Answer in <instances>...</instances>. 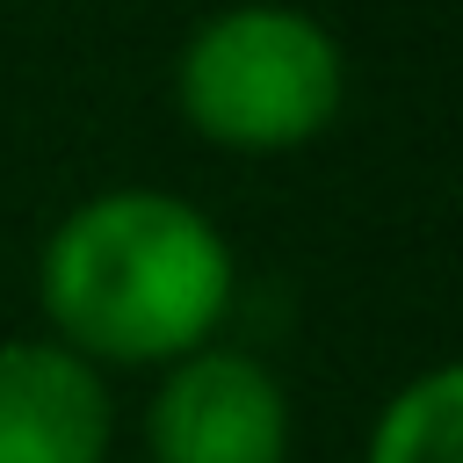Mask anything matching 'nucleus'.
Segmentation results:
<instances>
[{
  "mask_svg": "<svg viewBox=\"0 0 463 463\" xmlns=\"http://www.w3.org/2000/svg\"><path fill=\"white\" fill-rule=\"evenodd\" d=\"M36 297L87 362H181L232 311V246L166 188H109L51 232Z\"/></svg>",
  "mask_w": 463,
  "mask_h": 463,
  "instance_id": "obj_1",
  "label": "nucleus"
},
{
  "mask_svg": "<svg viewBox=\"0 0 463 463\" xmlns=\"http://www.w3.org/2000/svg\"><path fill=\"white\" fill-rule=\"evenodd\" d=\"M369 463H463V376L427 369L405 383L369 434Z\"/></svg>",
  "mask_w": 463,
  "mask_h": 463,
  "instance_id": "obj_5",
  "label": "nucleus"
},
{
  "mask_svg": "<svg viewBox=\"0 0 463 463\" xmlns=\"http://www.w3.org/2000/svg\"><path fill=\"white\" fill-rule=\"evenodd\" d=\"M145 449L152 463H289V391L239 347H195L166 362Z\"/></svg>",
  "mask_w": 463,
  "mask_h": 463,
  "instance_id": "obj_3",
  "label": "nucleus"
},
{
  "mask_svg": "<svg viewBox=\"0 0 463 463\" xmlns=\"http://www.w3.org/2000/svg\"><path fill=\"white\" fill-rule=\"evenodd\" d=\"M109 383L58 340L0 347V463H109Z\"/></svg>",
  "mask_w": 463,
  "mask_h": 463,
  "instance_id": "obj_4",
  "label": "nucleus"
},
{
  "mask_svg": "<svg viewBox=\"0 0 463 463\" xmlns=\"http://www.w3.org/2000/svg\"><path fill=\"white\" fill-rule=\"evenodd\" d=\"M174 94L181 116L224 145V152H289L311 145L347 94V65L326 22H311L304 7H275V0H246L210 14L181 65H174Z\"/></svg>",
  "mask_w": 463,
  "mask_h": 463,
  "instance_id": "obj_2",
  "label": "nucleus"
}]
</instances>
